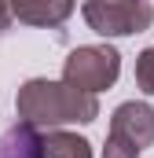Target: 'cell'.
I'll return each mask as SVG.
<instances>
[{
  "label": "cell",
  "instance_id": "obj_1",
  "mask_svg": "<svg viewBox=\"0 0 154 158\" xmlns=\"http://www.w3.org/2000/svg\"><path fill=\"white\" fill-rule=\"evenodd\" d=\"M18 118L33 129H63V125H88L99 118V99L81 92L66 81L30 77L15 96Z\"/></svg>",
  "mask_w": 154,
  "mask_h": 158
},
{
  "label": "cell",
  "instance_id": "obj_2",
  "mask_svg": "<svg viewBox=\"0 0 154 158\" xmlns=\"http://www.w3.org/2000/svg\"><path fill=\"white\" fill-rule=\"evenodd\" d=\"M81 15L99 37H132L154 22L151 0H84Z\"/></svg>",
  "mask_w": 154,
  "mask_h": 158
},
{
  "label": "cell",
  "instance_id": "obj_3",
  "mask_svg": "<svg viewBox=\"0 0 154 158\" xmlns=\"http://www.w3.org/2000/svg\"><path fill=\"white\" fill-rule=\"evenodd\" d=\"M117 74H121V55L110 44H81L63 63V81L81 92H92V96L110 88Z\"/></svg>",
  "mask_w": 154,
  "mask_h": 158
},
{
  "label": "cell",
  "instance_id": "obj_4",
  "mask_svg": "<svg viewBox=\"0 0 154 158\" xmlns=\"http://www.w3.org/2000/svg\"><path fill=\"white\" fill-rule=\"evenodd\" d=\"M110 132L125 136L128 143H136L140 151L154 143V107L143 99H128L110 114Z\"/></svg>",
  "mask_w": 154,
  "mask_h": 158
},
{
  "label": "cell",
  "instance_id": "obj_5",
  "mask_svg": "<svg viewBox=\"0 0 154 158\" xmlns=\"http://www.w3.org/2000/svg\"><path fill=\"white\" fill-rule=\"evenodd\" d=\"M74 7H77V0H7L11 19H18L26 26H44V30L63 26L74 15Z\"/></svg>",
  "mask_w": 154,
  "mask_h": 158
},
{
  "label": "cell",
  "instance_id": "obj_6",
  "mask_svg": "<svg viewBox=\"0 0 154 158\" xmlns=\"http://www.w3.org/2000/svg\"><path fill=\"white\" fill-rule=\"evenodd\" d=\"M40 129L18 121L0 136V158H44V143H40Z\"/></svg>",
  "mask_w": 154,
  "mask_h": 158
},
{
  "label": "cell",
  "instance_id": "obj_7",
  "mask_svg": "<svg viewBox=\"0 0 154 158\" xmlns=\"http://www.w3.org/2000/svg\"><path fill=\"white\" fill-rule=\"evenodd\" d=\"M40 143H44V158H92V143L66 129H48Z\"/></svg>",
  "mask_w": 154,
  "mask_h": 158
},
{
  "label": "cell",
  "instance_id": "obj_8",
  "mask_svg": "<svg viewBox=\"0 0 154 158\" xmlns=\"http://www.w3.org/2000/svg\"><path fill=\"white\" fill-rule=\"evenodd\" d=\"M136 88L147 92V96H154V44L143 48L140 59H136Z\"/></svg>",
  "mask_w": 154,
  "mask_h": 158
},
{
  "label": "cell",
  "instance_id": "obj_9",
  "mask_svg": "<svg viewBox=\"0 0 154 158\" xmlns=\"http://www.w3.org/2000/svg\"><path fill=\"white\" fill-rule=\"evenodd\" d=\"M103 158H140V147L128 143L125 136L110 132V136H107V147H103Z\"/></svg>",
  "mask_w": 154,
  "mask_h": 158
},
{
  "label": "cell",
  "instance_id": "obj_10",
  "mask_svg": "<svg viewBox=\"0 0 154 158\" xmlns=\"http://www.w3.org/2000/svg\"><path fill=\"white\" fill-rule=\"evenodd\" d=\"M11 26V11H7V0H0V30Z\"/></svg>",
  "mask_w": 154,
  "mask_h": 158
}]
</instances>
